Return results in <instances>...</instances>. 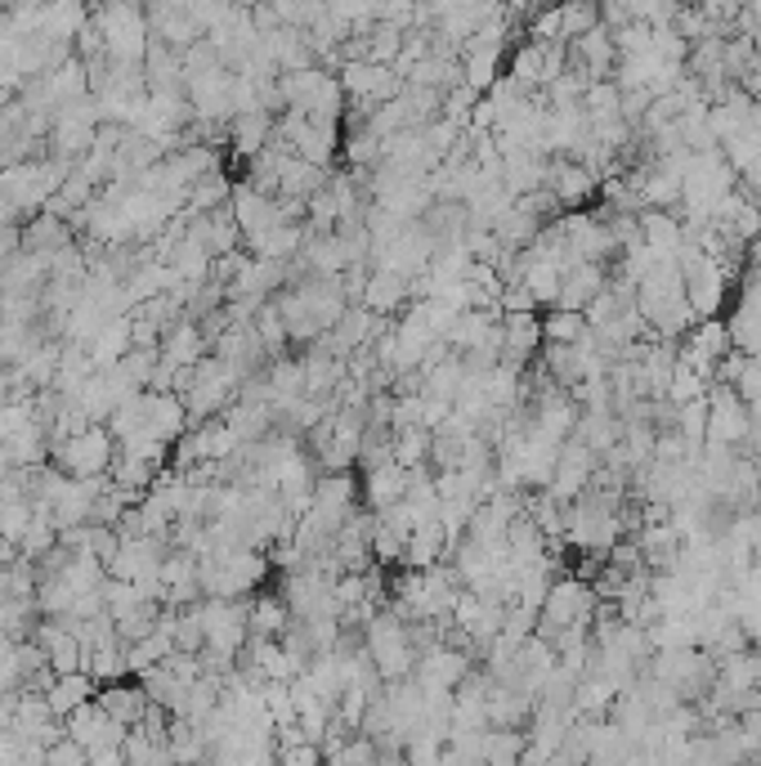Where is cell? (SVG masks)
I'll list each match as a JSON object with an SVG mask.
<instances>
[{"mask_svg":"<svg viewBox=\"0 0 761 766\" xmlns=\"http://www.w3.org/2000/svg\"><path fill=\"white\" fill-rule=\"evenodd\" d=\"M542 188L561 202V211H583L600 193V180L587 166H578L574 157H552L547 162V184Z\"/></svg>","mask_w":761,"mask_h":766,"instance_id":"obj_3","label":"cell"},{"mask_svg":"<svg viewBox=\"0 0 761 766\" xmlns=\"http://www.w3.org/2000/svg\"><path fill=\"white\" fill-rule=\"evenodd\" d=\"M592 333L583 314H569V309H547L542 314V341L547 346H574Z\"/></svg>","mask_w":761,"mask_h":766,"instance_id":"obj_10","label":"cell"},{"mask_svg":"<svg viewBox=\"0 0 761 766\" xmlns=\"http://www.w3.org/2000/svg\"><path fill=\"white\" fill-rule=\"evenodd\" d=\"M748 435H752V412L748 404L730 390V386H712L708 390V445L721 449H748Z\"/></svg>","mask_w":761,"mask_h":766,"instance_id":"obj_2","label":"cell"},{"mask_svg":"<svg viewBox=\"0 0 761 766\" xmlns=\"http://www.w3.org/2000/svg\"><path fill=\"white\" fill-rule=\"evenodd\" d=\"M497 309H502V314H533L537 305H533V296H528V287H524V283H506V287H502Z\"/></svg>","mask_w":761,"mask_h":766,"instance_id":"obj_13","label":"cell"},{"mask_svg":"<svg viewBox=\"0 0 761 766\" xmlns=\"http://www.w3.org/2000/svg\"><path fill=\"white\" fill-rule=\"evenodd\" d=\"M640 243L655 252V261H677L686 247V225L668 211H640Z\"/></svg>","mask_w":761,"mask_h":766,"instance_id":"obj_6","label":"cell"},{"mask_svg":"<svg viewBox=\"0 0 761 766\" xmlns=\"http://www.w3.org/2000/svg\"><path fill=\"white\" fill-rule=\"evenodd\" d=\"M282 766H318V748L313 744H291V748H282Z\"/></svg>","mask_w":761,"mask_h":766,"instance_id":"obj_15","label":"cell"},{"mask_svg":"<svg viewBox=\"0 0 761 766\" xmlns=\"http://www.w3.org/2000/svg\"><path fill=\"white\" fill-rule=\"evenodd\" d=\"M609 287V269L605 265H569L565 278H561V300L556 309H569V314H587V305Z\"/></svg>","mask_w":761,"mask_h":766,"instance_id":"obj_5","label":"cell"},{"mask_svg":"<svg viewBox=\"0 0 761 766\" xmlns=\"http://www.w3.org/2000/svg\"><path fill=\"white\" fill-rule=\"evenodd\" d=\"M592 610H596V592L583 579H561V583H552L547 601H542V610H537V636L552 645L561 632H569L578 623H592Z\"/></svg>","mask_w":761,"mask_h":766,"instance_id":"obj_1","label":"cell"},{"mask_svg":"<svg viewBox=\"0 0 761 766\" xmlns=\"http://www.w3.org/2000/svg\"><path fill=\"white\" fill-rule=\"evenodd\" d=\"M390 453L403 471H421L430 467V430L412 426V430H390Z\"/></svg>","mask_w":761,"mask_h":766,"instance_id":"obj_9","label":"cell"},{"mask_svg":"<svg viewBox=\"0 0 761 766\" xmlns=\"http://www.w3.org/2000/svg\"><path fill=\"white\" fill-rule=\"evenodd\" d=\"M444 556H449V533H444V524H440V520L417 524L412 538H408V561H403V565H412V570H434Z\"/></svg>","mask_w":761,"mask_h":766,"instance_id":"obj_7","label":"cell"},{"mask_svg":"<svg viewBox=\"0 0 761 766\" xmlns=\"http://www.w3.org/2000/svg\"><path fill=\"white\" fill-rule=\"evenodd\" d=\"M282 623H287V605L282 601H260L256 605V627L260 632H278Z\"/></svg>","mask_w":761,"mask_h":766,"instance_id":"obj_14","label":"cell"},{"mask_svg":"<svg viewBox=\"0 0 761 766\" xmlns=\"http://www.w3.org/2000/svg\"><path fill=\"white\" fill-rule=\"evenodd\" d=\"M542 318L537 314H502V364L515 372H528V364L542 355Z\"/></svg>","mask_w":761,"mask_h":766,"instance_id":"obj_4","label":"cell"},{"mask_svg":"<svg viewBox=\"0 0 761 766\" xmlns=\"http://www.w3.org/2000/svg\"><path fill=\"white\" fill-rule=\"evenodd\" d=\"M403 300H412V292H408V283L403 278H394V274H381V269H372V278H368V287H363V309H372L377 318H390Z\"/></svg>","mask_w":761,"mask_h":766,"instance_id":"obj_8","label":"cell"},{"mask_svg":"<svg viewBox=\"0 0 761 766\" xmlns=\"http://www.w3.org/2000/svg\"><path fill=\"white\" fill-rule=\"evenodd\" d=\"M269 113H243L238 126H234V140H238V153H260V144L269 140Z\"/></svg>","mask_w":761,"mask_h":766,"instance_id":"obj_12","label":"cell"},{"mask_svg":"<svg viewBox=\"0 0 761 766\" xmlns=\"http://www.w3.org/2000/svg\"><path fill=\"white\" fill-rule=\"evenodd\" d=\"M63 458H68V467L81 471V476H85V471H99V467L107 462V440H103V430H81L76 440L68 445Z\"/></svg>","mask_w":761,"mask_h":766,"instance_id":"obj_11","label":"cell"}]
</instances>
